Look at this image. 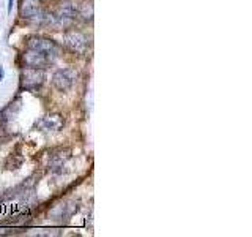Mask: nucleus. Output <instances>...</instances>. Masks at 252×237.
<instances>
[{
  "label": "nucleus",
  "instance_id": "20e7f679",
  "mask_svg": "<svg viewBox=\"0 0 252 237\" xmlns=\"http://www.w3.org/2000/svg\"><path fill=\"white\" fill-rule=\"evenodd\" d=\"M22 60H24V65L30 67V68H47L51 67L52 63L55 62L54 59H51L49 55H46L39 51L35 49H26V52L22 54Z\"/></svg>",
  "mask_w": 252,
  "mask_h": 237
},
{
  "label": "nucleus",
  "instance_id": "6e6552de",
  "mask_svg": "<svg viewBox=\"0 0 252 237\" xmlns=\"http://www.w3.org/2000/svg\"><path fill=\"white\" fill-rule=\"evenodd\" d=\"M69 158H71V155H69L68 150L60 149V150H57V152H54L51 155V158H49V168H51V171L55 172V174H62L63 169L66 168Z\"/></svg>",
  "mask_w": 252,
  "mask_h": 237
},
{
  "label": "nucleus",
  "instance_id": "9b49d317",
  "mask_svg": "<svg viewBox=\"0 0 252 237\" xmlns=\"http://www.w3.org/2000/svg\"><path fill=\"white\" fill-rule=\"evenodd\" d=\"M3 76H5V73H3V68H2V65H0V82L3 81Z\"/></svg>",
  "mask_w": 252,
  "mask_h": 237
},
{
  "label": "nucleus",
  "instance_id": "7ed1b4c3",
  "mask_svg": "<svg viewBox=\"0 0 252 237\" xmlns=\"http://www.w3.org/2000/svg\"><path fill=\"white\" fill-rule=\"evenodd\" d=\"M77 79V71L74 68H62L57 70L52 76V85L59 92H68L71 87L76 84Z\"/></svg>",
  "mask_w": 252,
  "mask_h": 237
},
{
  "label": "nucleus",
  "instance_id": "f257e3e1",
  "mask_svg": "<svg viewBox=\"0 0 252 237\" xmlns=\"http://www.w3.org/2000/svg\"><path fill=\"white\" fill-rule=\"evenodd\" d=\"M46 81V73L43 68H30L26 67L21 71V90L27 92H36L38 89H41V85Z\"/></svg>",
  "mask_w": 252,
  "mask_h": 237
},
{
  "label": "nucleus",
  "instance_id": "f8f14e48",
  "mask_svg": "<svg viewBox=\"0 0 252 237\" xmlns=\"http://www.w3.org/2000/svg\"><path fill=\"white\" fill-rule=\"evenodd\" d=\"M13 10V0H8V11Z\"/></svg>",
  "mask_w": 252,
  "mask_h": 237
},
{
  "label": "nucleus",
  "instance_id": "423d86ee",
  "mask_svg": "<svg viewBox=\"0 0 252 237\" xmlns=\"http://www.w3.org/2000/svg\"><path fill=\"white\" fill-rule=\"evenodd\" d=\"M43 13H44V8H43L41 0H22L21 16L24 19L36 22L39 19V16H41Z\"/></svg>",
  "mask_w": 252,
  "mask_h": 237
},
{
  "label": "nucleus",
  "instance_id": "1a4fd4ad",
  "mask_svg": "<svg viewBox=\"0 0 252 237\" xmlns=\"http://www.w3.org/2000/svg\"><path fill=\"white\" fill-rule=\"evenodd\" d=\"M63 125H65V120L60 114H49L38 122V128H41L43 131H60Z\"/></svg>",
  "mask_w": 252,
  "mask_h": 237
},
{
  "label": "nucleus",
  "instance_id": "0eeeda50",
  "mask_svg": "<svg viewBox=\"0 0 252 237\" xmlns=\"http://www.w3.org/2000/svg\"><path fill=\"white\" fill-rule=\"evenodd\" d=\"M55 14L59 16L62 26L68 27L77 18V3H74V2H63L59 6V10H57V13H55Z\"/></svg>",
  "mask_w": 252,
  "mask_h": 237
},
{
  "label": "nucleus",
  "instance_id": "f03ea898",
  "mask_svg": "<svg viewBox=\"0 0 252 237\" xmlns=\"http://www.w3.org/2000/svg\"><path fill=\"white\" fill-rule=\"evenodd\" d=\"M27 49H35L39 51L46 55H49L51 59L57 60L59 55H60V47L59 44L54 41L51 38H46V37H32L29 38L27 41Z\"/></svg>",
  "mask_w": 252,
  "mask_h": 237
},
{
  "label": "nucleus",
  "instance_id": "9d476101",
  "mask_svg": "<svg viewBox=\"0 0 252 237\" xmlns=\"http://www.w3.org/2000/svg\"><path fill=\"white\" fill-rule=\"evenodd\" d=\"M94 16L93 10V3L92 2H84V3H77V18L84 21V22H92Z\"/></svg>",
  "mask_w": 252,
  "mask_h": 237
},
{
  "label": "nucleus",
  "instance_id": "39448f33",
  "mask_svg": "<svg viewBox=\"0 0 252 237\" xmlns=\"http://www.w3.org/2000/svg\"><path fill=\"white\" fill-rule=\"evenodd\" d=\"M63 44L73 52H84L89 46V40L79 30H66L63 34Z\"/></svg>",
  "mask_w": 252,
  "mask_h": 237
}]
</instances>
